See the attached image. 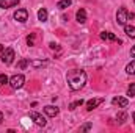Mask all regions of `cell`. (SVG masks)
Masks as SVG:
<instances>
[{
    "label": "cell",
    "mask_w": 135,
    "mask_h": 133,
    "mask_svg": "<svg viewBox=\"0 0 135 133\" xmlns=\"http://www.w3.org/2000/svg\"><path fill=\"white\" fill-rule=\"evenodd\" d=\"M66 80H68V85L72 91H79L85 86L86 83V72L82 70V69H72L69 70L66 75Z\"/></svg>",
    "instance_id": "obj_1"
},
{
    "label": "cell",
    "mask_w": 135,
    "mask_h": 133,
    "mask_svg": "<svg viewBox=\"0 0 135 133\" xmlns=\"http://www.w3.org/2000/svg\"><path fill=\"white\" fill-rule=\"evenodd\" d=\"M134 17V14L132 13H129L124 6L123 8H119L118 11H116V22H118V25H127V22H129V19H132Z\"/></svg>",
    "instance_id": "obj_2"
},
{
    "label": "cell",
    "mask_w": 135,
    "mask_h": 133,
    "mask_svg": "<svg viewBox=\"0 0 135 133\" xmlns=\"http://www.w3.org/2000/svg\"><path fill=\"white\" fill-rule=\"evenodd\" d=\"M24 83H25V77L22 74H16L9 78V85H11L13 89H21L24 86Z\"/></svg>",
    "instance_id": "obj_3"
},
{
    "label": "cell",
    "mask_w": 135,
    "mask_h": 133,
    "mask_svg": "<svg viewBox=\"0 0 135 133\" xmlns=\"http://www.w3.org/2000/svg\"><path fill=\"white\" fill-rule=\"evenodd\" d=\"M13 60H14V50H13L11 47L5 49V50L2 52V63H5V64H11Z\"/></svg>",
    "instance_id": "obj_4"
},
{
    "label": "cell",
    "mask_w": 135,
    "mask_h": 133,
    "mask_svg": "<svg viewBox=\"0 0 135 133\" xmlns=\"http://www.w3.org/2000/svg\"><path fill=\"white\" fill-rule=\"evenodd\" d=\"M30 119H33V122L36 125H39V127H46V124H47L46 117L42 114L36 113V111H30Z\"/></svg>",
    "instance_id": "obj_5"
},
{
    "label": "cell",
    "mask_w": 135,
    "mask_h": 133,
    "mask_svg": "<svg viewBox=\"0 0 135 133\" xmlns=\"http://www.w3.org/2000/svg\"><path fill=\"white\" fill-rule=\"evenodd\" d=\"M14 19H16L17 22H21V24L27 22V21H28V11H27V9H17V11L14 13Z\"/></svg>",
    "instance_id": "obj_6"
},
{
    "label": "cell",
    "mask_w": 135,
    "mask_h": 133,
    "mask_svg": "<svg viewBox=\"0 0 135 133\" xmlns=\"http://www.w3.org/2000/svg\"><path fill=\"white\" fill-rule=\"evenodd\" d=\"M102 102H104V97H98V99H91L86 102V110L88 111H93L96 106H99Z\"/></svg>",
    "instance_id": "obj_7"
},
{
    "label": "cell",
    "mask_w": 135,
    "mask_h": 133,
    "mask_svg": "<svg viewBox=\"0 0 135 133\" xmlns=\"http://www.w3.org/2000/svg\"><path fill=\"white\" fill-rule=\"evenodd\" d=\"M112 103L116 105V106H119V108H126V106L129 105V100L118 96V97H113V99H112Z\"/></svg>",
    "instance_id": "obj_8"
},
{
    "label": "cell",
    "mask_w": 135,
    "mask_h": 133,
    "mask_svg": "<svg viewBox=\"0 0 135 133\" xmlns=\"http://www.w3.org/2000/svg\"><path fill=\"white\" fill-rule=\"evenodd\" d=\"M44 113H46L49 117H55V116L58 114V108L54 106V105H47V106H44Z\"/></svg>",
    "instance_id": "obj_9"
},
{
    "label": "cell",
    "mask_w": 135,
    "mask_h": 133,
    "mask_svg": "<svg viewBox=\"0 0 135 133\" xmlns=\"http://www.w3.org/2000/svg\"><path fill=\"white\" fill-rule=\"evenodd\" d=\"M75 19H77L79 24H85V22H86V11H85L83 8H80V9L77 11V14H75Z\"/></svg>",
    "instance_id": "obj_10"
},
{
    "label": "cell",
    "mask_w": 135,
    "mask_h": 133,
    "mask_svg": "<svg viewBox=\"0 0 135 133\" xmlns=\"http://www.w3.org/2000/svg\"><path fill=\"white\" fill-rule=\"evenodd\" d=\"M16 5H19V0H0V8H13V6H16Z\"/></svg>",
    "instance_id": "obj_11"
},
{
    "label": "cell",
    "mask_w": 135,
    "mask_h": 133,
    "mask_svg": "<svg viewBox=\"0 0 135 133\" xmlns=\"http://www.w3.org/2000/svg\"><path fill=\"white\" fill-rule=\"evenodd\" d=\"M101 39H104V41H118V42H121L115 34L110 33V32H102L101 33Z\"/></svg>",
    "instance_id": "obj_12"
},
{
    "label": "cell",
    "mask_w": 135,
    "mask_h": 133,
    "mask_svg": "<svg viewBox=\"0 0 135 133\" xmlns=\"http://www.w3.org/2000/svg\"><path fill=\"white\" fill-rule=\"evenodd\" d=\"M38 21H41V22H46L47 21V9L46 8H41L38 11Z\"/></svg>",
    "instance_id": "obj_13"
},
{
    "label": "cell",
    "mask_w": 135,
    "mask_h": 133,
    "mask_svg": "<svg viewBox=\"0 0 135 133\" xmlns=\"http://www.w3.org/2000/svg\"><path fill=\"white\" fill-rule=\"evenodd\" d=\"M124 33L129 38H135V27L134 25H124Z\"/></svg>",
    "instance_id": "obj_14"
},
{
    "label": "cell",
    "mask_w": 135,
    "mask_h": 133,
    "mask_svg": "<svg viewBox=\"0 0 135 133\" xmlns=\"http://www.w3.org/2000/svg\"><path fill=\"white\" fill-rule=\"evenodd\" d=\"M71 0H60L58 3H57V8H60V9H66L68 6H71Z\"/></svg>",
    "instance_id": "obj_15"
},
{
    "label": "cell",
    "mask_w": 135,
    "mask_h": 133,
    "mask_svg": "<svg viewBox=\"0 0 135 133\" xmlns=\"http://www.w3.org/2000/svg\"><path fill=\"white\" fill-rule=\"evenodd\" d=\"M126 72H127L129 75H135V60L131 61V63L126 66Z\"/></svg>",
    "instance_id": "obj_16"
},
{
    "label": "cell",
    "mask_w": 135,
    "mask_h": 133,
    "mask_svg": "<svg viewBox=\"0 0 135 133\" xmlns=\"http://www.w3.org/2000/svg\"><path fill=\"white\" fill-rule=\"evenodd\" d=\"M116 121H118L119 124H124V122L127 121V113H118V116H116Z\"/></svg>",
    "instance_id": "obj_17"
},
{
    "label": "cell",
    "mask_w": 135,
    "mask_h": 133,
    "mask_svg": "<svg viewBox=\"0 0 135 133\" xmlns=\"http://www.w3.org/2000/svg\"><path fill=\"white\" fill-rule=\"evenodd\" d=\"M83 105V100L80 99V100H75V102H72L71 105H69V110H75L77 106H82Z\"/></svg>",
    "instance_id": "obj_18"
},
{
    "label": "cell",
    "mask_w": 135,
    "mask_h": 133,
    "mask_svg": "<svg viewBox=\"0 0 135 133\" xmlns=\"http://www.w3.org/2000/svg\"><path fill=\"white\" fill-rule=\"evenodd\" d=\"M127 96L129 97H135V83H131V86L127 88Z\"/></svg>",
    "instance_id": "obj_19"
},
{
    "label": "cell",
    "mask_w": 135,
    "mask_h": 133,
    "mask_svg": "<svg viewBox=\"0 0 135 133\" xmlns=\"http://www.w3.org/2000/svg\"><path fill=\"white\" fill-rule=\"evenodd\" d=\"M28 64H30V61H28V60H21V61L17 63V67H19V69H25Z\"/></svg>",
    "instance_id": "obj_20"
},
{
    "label": "cell",
    "mask_w": 135,
    "mask_h": 133,
    "mask_svg": "<svg viewBox=\"0 0 135 133\" xmlns=\"http://www.w3.org/2000/svg\"><path fill=\"white\" fill-rule=\"evenodd\" d=\"M35 38H36L35 33H32L28 38H27V44H28V45H35Z\"/></svg>",
    "instance_id": "obj_21"
},
{
    "label": "cell",
    "mask_w": 135,
    "mask_h": 133,
    "mask_svg": "<svg viewBox=\"0 0 135 133\" xmlns=\"http://www.w3.org/2000/svg\"><path fill=\"white\" fill-rule=\"evenodd\" d=\"M9 80H8V77L6 75H3V74H0V83L2 85H5V83H8Z\"/></svg>",
    "instance_id": "obj_22"
},
{
    "label": "cell",
    "mask_w": 135,
    "mask_h": 133,
    "mask_svg": "<svg viewBox=\"0 0 135 133\" xmlns=\"http://www.w3.org/2000/svg\"><path fill=\"white\" fill-rule=\"evenodd\" d=\"M49 45H50V49H52V50H60V47H58V44H55V42H50Z\"/></svg>",
    "instance_id": "obj_23"
},
{
    "label": "cell",
    "mask_w": 135,
    "mask_h": 133,
    "mask_svg": "<svg viewBox=\"0 0 135 133\" xmlns=\"http://www.w3.org/2000/svg\"><path fill=\"white\" fill-rule=\"evenodd\" d=\"M91 129V124H85L82 129H80V132H86V130H90Z\"/></svg>",
    "instance_id": "obj_24"
},
{
    "label": "cell",
    "mask_w": 135,
    "mask_h": 133,
    "mask_svg": "<svg viewBox=\"0 0 135 133\" xmlns=\"http://www.w3.org/2000/svg\"><path fill=\"white\" fill-rule=\"evenodd\" d=\"M131 57H132V58H135V45L131 49Z\"/></svg>",
    "instance_id": "obj_25"
},
{
    "label": "cell",
    "mask_w": 135,
    "mask_h": 133,
    "mask_svg": "<svg viewBox=\"0 0 135 133\" xmlns=\"http://www.w3.org/2000/svg\"><path fill=\"white\" fill-rule=\"evenodd\" d=\"M2 122H3V113L0 111V125H2Z\"/></svg>",
    "instance_id": "obj_26"
},
{
    "label": "cell",
    "mask_w": 135,
    "mask_h": 133,
    "mask_svg": "<svg viewBox=\"0 0 135 133\" xmlns=\"http://www.w3.org/2000/svg\"><path fill=\"white\" fill-rule=\"evenodd\" d=\"M3 50H5V47H3V45L0 44V52H3Z\"/></svg>",
    "instance_id": "obj_27"
},
{
    "label": "cell",
    "mask_w": 135,
    "mask_h": 133,
    "mask_svg": "<svg viewBox=\"0 0 135 133\" xmlns=\"http://www.w3.org/2000/svg\"><path fill=\"white\" fill-rule=\"evenodd\" d=\"M132 119H134V121H135V113H134V114H132Z\"/></svg>",
    "instance_id": "obj_28"
},
{
    "label": "cell",
    "mask_w": 135,
    "mask_h": 133,
    "mask_svg": "<svg viewBox=\"0 0 135 133\" xmlns=\"http://www.w3.org/2000/svg\"><path fill=\"white\" fill-rule=\"evenodd\" d=\"M134 2H135V0H134Z\"/></svg>",
    "instance_id": "obj_29"
}]
</instances>
